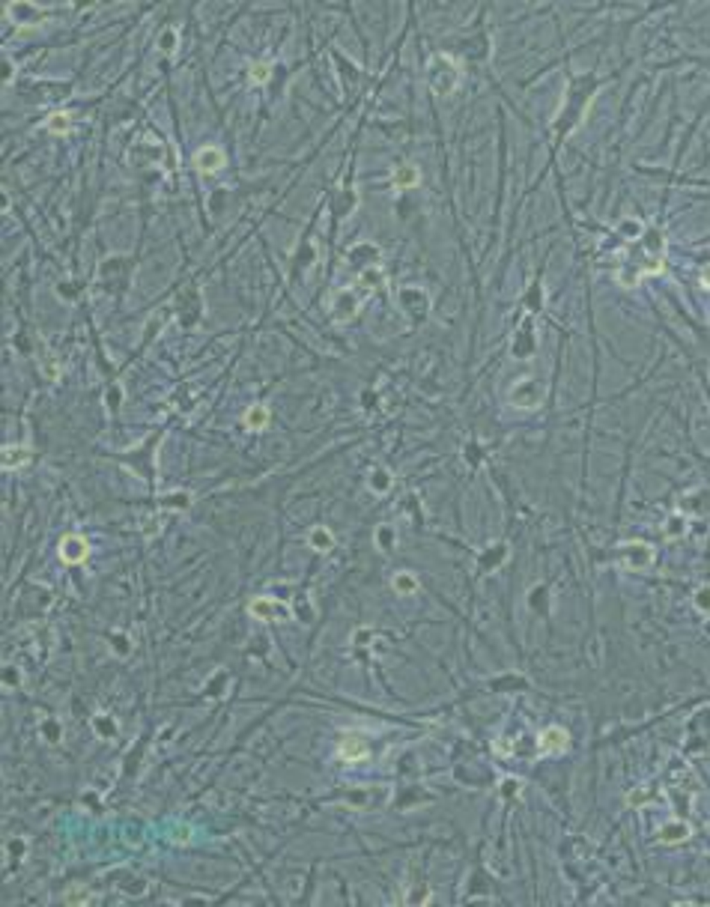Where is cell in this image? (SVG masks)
I'll return each instance as SVG.
<instances>
[{"label":"cell","mask_w":710,"mask_h":907,"mask_svg":"<svg viewBox=\"0 0 710 907\" xmlns=\"http://www.w3.org/2000/svg\"><path fill=\"white\" fill-rule=\"evenodd\" d=\"M430 87L439 93V96H448V93L457 87V81H460V69H457V63H454V57L448 54H436L430 60Z\"/></svg>","instance_id":"6da1fadb"},{"label":"cell","mask_w":710,"mask_h":907,"mask_svg":"<svg viewBox=\"0 0 710 907\" xmlns=\"http://www.w3.org/2000/svg\"><path fill=\"white\" fill-rule=\"evenodd\" d=\"M248 615L263 624H275V621H290V606L275 597H254L248 603Z\"/></svg>","instance_id":"7a4b0ae2"},{"label":"cell","mask_w":710,"mask_h":907,"mask_svg":"<svg viewBox=\"0 0 710 907\" xmlns=\"http://www.w3.org/2000/svg\"><path fill=\"white\" fill-rule=\"evenodd\" d=\"M567 746H570V734H567V729H561V725H546V729L537 734L540 755H561V752H567Z\"/></svg>","instance_id":"3957f363"},{"label":"cell","mask_w":710,"mask_h":907,"mask_svg":"<svg viewBox=\"0 0 710 907\" xmlns=\"http://www.w3.org/2000/svg\"><path fill=\"white\" fill-rule=\"evenodd\" d=\"M370 755V746L362 734H341V741H337V758L346 764H358V761H364V758Z\"/></svg>","instance_id":"277c9868"},{"label":"cell","mask_w":710,"mask_h":907,"mask_svg":"<svg viewBox=\"0 0 710 907\" xmlns=\"http://www.w3.org/2000/svg\"><path fill=\"white\" fill-rule=\"evenodd\" d=\"M87 555H90V543H87V537L84 534H66L60 541V561L63 564H84L87 561Z\"/></svg>","instance_id":"5b68a950"},{"label":"cell","mask_w":710,"mask_h":907,"mask_svg":"<svg viewBox=\"0 0 710 907\" xmlns=\"http://www.w3.org/2000/svg\"><path fill=\"white\" fill-rule=\"evenodd\" d=\"M224 164H227V155L215 144H206V146H200V150L194 153V167H197L200 173H218Z\"/></svg>","instance_id":"8992f818"},{"label":"cell","mask_w":710,"mask_h":907,"mask_svg":"<svg viewBox=\"0 0 710 907\" xmlns=\"http://www.w3.org/2000/svg\"><path fill=\"white\" fill-rule=\"evenodd\" d=\"M269 421H272V412H269V406H248L245 409V415H242V424H245L248 430H254V433H260V430H266L269 427Z\"/></svg>","instance_id":"52a82bcc"},{"label":"cell","mask_w":710,"mask_h":907,"mask_svg":"<svg viewBox=\"0 0 710 907\" xmlns=\"http://www.w3.org/2000/svg\"><path fill=\"white\" fill-rule=\"evenodd\" d=\"M30 457H33V454H30V448H24V445H21V448L18 445H6L3 448V469L13 472V469L27 466Z\"/></svg>","instance_id":"ba28073f"},{"label":"cell","mask_w":710,"mask_h":907,"mask_svg":"<svg viewBox=\"0 0 710 907\" xmlns=\"http://www.w3.org/2000/svg\"><path fill=\"white\" fill-rule=\"evenodd\" d=\"M421 183V171L415 164H403V167H397L394 171V185L400 188V192H406V188H415Z\"/></svg>","instance_id":"9c48e42d"},{"label":"cell","mask_w":710,"mask_h":907,"mask_svg":"<svg viewBox=\"0 0 710 907\" xmlns=\"http://www.w3.org/2000/svg\"><path fill=\"white\" fill-rule=\"evenodd\" d=\"M307 543H311V550L316 552H328L334 546V534L325 529V525H316V529H311V534H307Z\"/></svg>","instance_id":"30bf717a"},{"label":"cell","mask_w":710,"mask_h":907,"mask_svg":"<svg viewBox=\"0 0 710 907\" xmlns=\"http://www.w3.org/2000/svg\"><path fill=\"white\" fill-rule=\"evenodd\" d=\"M391 588H394V591H397L400 597H409V594H415V591H418V579H415V573L403 571V573H397L394 579H391Z\"/></svg>","instance_id":"8fae6325"},{"label":"cell","mask_w":710,"mask_h":907,"mask_svg":"<svg viewBox=\"0 0 710 907\" xmlns=\"http://www.w3.org/2000/svg\"><path fill=\"white\" fill-rule=\"evenodd\" d=\"M660 839L665 842V845H677V842L690 839V827H686V824H681V821H672V824H665V827H663Z\"/></svg>","instance_id":"7c38bea8"},{"label":"cell","mask_w":710,"mask_h":907,"mask_svg":"<svg viewBox=\"0 0 710 907\" xmlns=\"http://www.w3.org/2000/svg\"><path fill=\"white\" fill-rule=\"evenodd\" d=\"M45 129L51 134H66L72 129V123H69V114H51V117L45 120Z\"/></svg>","instance_id":"4fadbf2b"},{"label":"cell","mask_w":710,"mask_h":907,"mask_svg":"<svg viewBox=\"0 0 710 907\" xmlns=\"http://www.w3.org/2000/svg\"><path fill=\"white\" fill-rule=\"evenodd\" d=\"M90 901H96V895H93L90 890H84V887H72L66 892V904H90Z\"/></svg>","instance_id":"5bb4252c"},{"label":"cell","mask_w":710,"mask_h":907,"mask_svg":"<svg viewBox=\"0 0 710 907\" xmlns=\"http://www.w3.org/2000/svg\"><path fill=\"white\" fill-rule=\"evenodd\" d=\"M269 72H272L269 63H251V81L254 84H266L269 81Z\"/></svg>","instance_id":"9a60e30c"},{"label":"cell","mask_w":710,"mask_h":907,"mask_svg":"<svg viewBox=\"0 0 710 907\" xmlns=\"http://www.w3.org/2000/svg\"><path fill=\"white\" fill-rule=\"evenodd\" d=\"M695 606L702 609V612H710V588H702V591H698V600H695Z\"/></svg>","instance_id":"2e32d148"},{"label":"cell","mask_w":710,"mask_h":907,"mask_svg":"<svg viewBox=\"0 0 710 907\" xmlns=\"http://www.w3.org/2000/svg\"><path fill=\"white\" fill-rule=\"evenodd\" d=\"M702 287H707V290H710V266H704V269H702Z\"/></svg>","instance_id":"e0dca14e"}]
</instances>
